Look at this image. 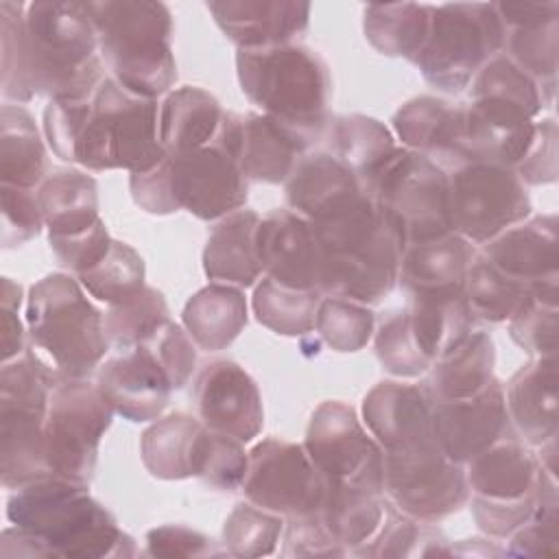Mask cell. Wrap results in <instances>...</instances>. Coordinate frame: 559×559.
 I'll return each instance as SVG.
<instances>
[{
  "label": "cell",
  "mask_w": 559,
  "mask_h": 559,
  "mask_svg": "<svg viewBox=\"0 0 559 559\" xmlns=\"http://www.w3.org/2000/svg\"><path fill=\"white\" fill-rule=\"evenodd\" d=\"M310 225L323 295L373 306L395 288L404 242L371 197L338 218Z\"/></svg>",
  "instance_id": "obj_3"
},
{
  "label": "cell",
  "mask_w": 559,
  "mask_h": 559,
  "mask_svg": "<svg viewBox=\"0 0 559 559\" xmlns=\"http://www.w3.org/2000/svg\"><path fill=\"white\" fill-rule=\"evenodd\" d=\"M321 299V290L290 288L264 275L255 284L251 308L255 319L271 332L282 336H304L314 330Z\"/></svg>",
  "instance_id": "obj_43"
},
{
  "label": "cell",
  "mask_w": 559,
  "mask_h": 559,
  "mask_svg": "<svg viewBox=\"0 0 559 559\" xmlns=\"http://www.w3.org/2000/svg\"><path fill=\"white\" fill-rule=\"evenodd\" d=\"M142 345H146L151 349V354L155 356L157 365L168 376L175 391L183 389V384H188V380L192 378L194 367H197V345L183 325L168 319Z\"/></svg>",
  "instance_id": "obj_53"
},
{
  "label": "cell",
  "mask_w": 559,
  "mask_h": 559,
  "mask_svg": "<svg viewBox=\"0 0 559 559\" xmlns=\"http://www.w3.org/2000/svg\"><path fill=\"white\" fill-rule=\"evenodd\" d=\"M2 203V247L15 249L41 234L44 216L37 201V190L0 183Z\"/></svg>",
  "instance_id": "obj_54"
},
{
  "label": "cell",
  "mask_w": 559,
  "mask_h": 559,
  "mask_svg": "<svg viewBox=\"0 0 559 559\" xmlns=\"http://www.w3.org/2000/svg\"><path fill=\"white\" fill-rule=\"evenodd\" d=\"M92 109V98L87 100H50L44 109V135L52 153L74 164L76 146L85 129Z\"/></svg>",
  "instance_id": "obj_55"
},
{
  "label": "cell",
  "mask_w": 559,
  "mask_h": 559,
  "mask_svg": "<svg viewBox=\"0 0 559 559\" xmlns=\"http://www.w3.org/2000/svg\"><path fill=\"white\" fill-rule=\"evenodd\" d=\"M386 513L384 493L338 487L323 483L319 518L330 535L352 555L365 546L380 528Z\"/></svg>",
  "instance_id": "obj_41"
},
{
  "label": "cell",
  "mask_w": 559,
  "mask_h": 559,
  "mask_svg": "<svg viewBox=\"0 0 559 559\" xmlns=\"http://www.w3.org/2000/svg\"><path fill=\"white\" fill-rule=\"evenodd\" d=\"M393 135L404 148L439 166L465 159V107L439 96H417L393 114Z\"/></svg>",
  "instance_id": "obj_27"
},
{
  "label": "cell",
  "mask_w": 559,
  "mask_h": 559,
  "mask_svg": "<svg viewBox=\"0 0 559 559\" xmlns=\"http://www.w3.org/2000/svg\"><path fill=\"white\" fill-rule=\"evenodd\" d=\"M352 555L358 557H448L452 548L443 533L428 522L413 520L386 500L378 533Z\"/></svg>",
  "instance_id": "obj_45"
},
{
  "label": "cell",
  "mask_w": 559,
  "mask_h": 559,
  "mask_svg": "<svg viewBox=\"0 0 559 559\" xmlns=\"http://www.w3.org/2000/svg\"><path fill=\"white\" fill-rule=\"evenodd\" d=\"M480 255L507 275L535 284L559 277V218L557 214L528 216L483 245Z\"/></svg>",
  "instance_id": "obj_31"
},
{
  "label": "cell",
  "mask_w": 559,
  "mask_h": 559,
  "mask_svg": "<svg viewBox=\"0 0 559 559\" xmlns=\"http://www.w3.org/2000/svg\"><path fill=\"white\" fill-rule=\"evenodd\" d=\"M524 186H546L557 181V122L537 120L535 138L526 155L513 166Z\"/></svg>",
  "instance_id": "obj_58"
},
{
  "label": "cell",
  "mask_w": 559,
  "mask_h": 559,
  "mask_svg": "<svg viewBox=\"0 0 559 559\" xmlns=\"http://www.w3.org/2000/svg\"><path fill=\"white\" fill-rule=\"evenodd\" d=\"M107 79L85 2H0V90L7 103L87 100Z\"/></svg>",
  "instance_id": "obj_1"
},
{
  "label": "cell",
  "mask_w": 559,
  "mask_h": 559,
  "mask_svg": "<svg viewBox=\"0 0 559 559\" xmlns=\"http://www.w3.org/2000/svg\"><path fill=\"white\" fill-rule=\"evenodd\" d=\"M210 428L188 413L155 419L140 439L142 463L153 478L183 480L201 476L207 454Z\"/></svg>",
  "instance_id": "obj_32"
},
{
  "label": "cell",
  "mask_w": 559,
  "mask_h": 559,
  "mask_svg": "<svg viewBox=\"0 0 559 559\" xmlns=\"http://www.w3.org/2000/svg\"><path fill=\"white\" fill-rule=\"evenodd\" d=\"M181 321L199 349H227L247 325V297L238 286L212 282L186 301Z\"/></svg>",
  "instance_id": "obj_36"
},
{
  "label": "cell",
  "mask_w": 559,
  "mask_h": 559,
  "mask_svg": "<svg viewBox=\"0 0 559 559\" xmlns=\"http://www.w3.org/2000/svg\"><path fill=\"white\" fill-rule=\"evenodd\" d=\"M432 435L454 463L465 465L500 439L518 437L504 402V386L496 378L485 391L465 400H430Z\"/></svg>",
  "instance_id": "obj_19"
},
{
  "label": "cell",
  "mask_w": 559,
  "mask_h": 559,
  "mask_svg": "<svg viewBox=\"0 0 559 559\" xmlns=\"http://www.w3.org/2000/svg\"><path fill=\"white\" fill-rule=\"evenodd\" d=\"M0 336H2V362L20 356L26 352V332L20 321V306H22V286L11 277H2V293H0Z\"/></svg>",
  "instance_id": "obj_62"
},
{
  "label": "cell",
  "mask_w": 559,
  "mask_h": 559,
  "mask_svg": "<svg viewBox=\"0 0 559 559\" xmlns=\"http://www.w3.org/2000/svg\"><path fill=\"white\" fill-rule=\"evenodd\" d=\"M559 277L531 284L526 299L509 319V334L531 358L557 356Z\"/></svg>",
  "instance_id": "obj_44"
},
{
  "label": "cell",
  "mask_w": 559,
  "mask_h": 559,
  "mask_svg": "<svg viewBox=\"0 0 559 559\" xmlns=\"http://www.w3.org/2000/svg\"><path fill=\"white\" fill-rule=\"evenodd\" d=\"M236 72L242 94L262 114L290 124L312 142L323 140L332 120V76L319 52L301 44L238 50Z\"/></svg>",
  "instance_id": "obj_6"
},
{
  "label": "cell",
  "mask_w": 559,
  "mask_h": 559,
  "mask_svg": "<svg viewBox=\"0 0 559 559\" xmlns=\"http://www.w3.org/2000/svg\"><path fill=\"white\" fill-rule=\"evenodd\" d=\"M496 345L489 332L472 330L452 352L435 360L424 382L430 400H465L485 391L493 380Z\"/></svg>",
  "instance_id": "obj_37"
},
{
  "label": "cell",
  "mask_w": 559,
  "mask_h": 559,
  "mask_svg": "<svg viewBox=\"0 0 559 559\" xmlns=\"http://www.w3.org/2000/svg\"><path fill=\"white\" fill-rule=\"evenodd\" d=\"M408 321L419 349L432 360L452 352L474 330V314L461 295L408 297Z\"/></svg>",
  "instance_id": "obj_40"
},
{
  "label": "cell",
  "mask_w": 559,
  "mask_h": 559,
  "mask_svg": "<svg viewBox=\"0 0 559 559\" xmlns=\"http://www.w3.org/2000/svg\"><path fill=\"white\" fill-rule=\"evenodd\" d=\"M48 240L74 238L92 229L98 216L96 179L79 168H55L37 188Z\"/></svg>",
  "instance_id": "obj_34"
},
{
  "label": "cell",
  "mask_w": 559,
  "mask_h": 559,
  "mask_svg": "<svg viewBox=\"0 0 559 559\" xmlns=\"http://www.w3.org/2000/svg\"><path fill=\"white\" fill-rule=\"evenodd\" d=\"M504 24V55L539 87L552 105L559 57V2H493Z\"/></svg>",
  "instance_id": "obj_21"
},
{
  "label": "cell",
  "mask_w": 559,
  "mask_h": 559,
  "mask_svg": "<svg viewBox=\"0 0 559 559\" xmlns=\"http://www.w3.org/2000/svg\"><path fill=\"white\" fill-rule=\"evenodd\" d=\"M98 50L111 79L124 90L157 98L177 81L173 15L155 0L85 2Z\"/></svg>",
  "instance_id": "obj_4"
},
{
  "label": "cell",
  "mask_w": 559,
  "mask_h": 559,
  "mask_svg": "<svg viewBox=\"0 0 559 559\" xmlns=\"http://www.w3.org/2000/svg\"><path fill=\"white\" fill-rule=\"evenodd\" d=\"M362 419L382 452H397L435 439L432 406L424 384L378 382L362 400Z\"/></svg>",
  "instance_id": "obj_26"
},
{
  "label": "cell",
  "mask_w": 559,
  "mask_h": 559,
  "mask_svg": "<svg viewBox=\"0 0 559 559\" xmlns=\"http://www.w3.org/2000/svg\"><path fill=\"white\" fill-rule=\"evenodd\" d=\"M502 50L504 24L493 2L430 4L428 37L413 63L428 85L459 94Z\"/></svg>",
  "instance_id": "obj_10"
},
{
  "label": "cell",
  "mask_w": 559,
  "mask_h": 559,
  "mask_svg": "<svg viewBox=\"0 0 559 559\" xmlns=\"http://www.w3.org/2000/svg\"><path fill=\"white\" fill-rule=\"evenodd\" d=\"M469 509L491 539H507L535 511L542 463L520 437H507L465 463Z\"/></svg>",
  "instance_id": "obj_11"
},
{
  "label": "cell",
  "mask_w": 559,
  "mask_h": 559,
  "mask_svg": "<svg viewBox=\"0 0 559 559\" xmlns=\"http://www.w3.org/2000/svg\"><path fill=\"white\" fill-rule=\"evenodd\" d=\"M247 469H249V452H245L242 441L210 430L207 454H205L199 478L214 489L234 491L242 487Z\"/></svg>",
  "instance_id": "obj_56"
},
{
  "label": "cell",
  "mask_w": 559,
  "mask_h": 559,
  "mask_svg": "<svg viewBox=\"0 0 559 559\" xmlns=\"http://www.w3.org/2000/svg\"><path fill=\"white\" fill-rule=\"evenodd\" d=\"M557 356L531 358L507 382L504 402L511 426L515 435L533 448H542L557 439Z\"/></svg>",
  "instance_id": "obj_28"
},
{
  "label": "cell",
  "mask_w": 559,
  "mask_h": 559,
  "mask_svg": "<svg viewBox=\"0 0 559 559\" xmlns=\"http://www.w3.org/2000/svg\"><path fill=\"white\" fill-rule=\"evenodd\" d=\"M199 419L212 432L253 441L264 424L262 395L255 380L234 360L207 362L194 380Z\"/></svg>",
  "instance_id": "obj_20"
},
{
  "label": "cell",
  "mask_w": 559,
  "mask_h": 559,
  "mask_svg": "<svg viewBox=\"0 0 559 559\" xmlns=\"http://www.w3.org/2000/svg\"><path fill=\"white\" fill-rule=\"evenodd\" d=\"M7 520L31 533L44 557H133L135 544L116 518L90 493V485L44 474L7 500Z\"/></svg>",
  "instance_id": "obj_2"
},
{
  "label": "cell",
  "mask_w": 559,
  "mask_h": 559,
  "mask_svg": "<svg viewBox=\"0 0 559 559\" xmlns=\"http://www.w3.org/2000/svg\"><path fill=\"white\" fill-rule=\"evenodd\" d=\"M284 557H343L349 555L323 526L321 518L304 515L284 522Z\"/></svg>",
  "instance_id": "obj_59"
},
{
  "label": "cell",
  "mask_w": 559,
  "mask_h": 559,
  "mask_svg": "<svg viewBox=\"0 0 559 559\" xmlns=\"http://www.w3.org/2000/svg\"><path fill=\"white\" fill-rule=\"evenodd\" d=\"M146 269L142 255L127 242L111 240L109 251L92 269L76 275L81 286L98 301L109 306L127 301L140 293L146 282Z\"/></svg>",
  "instance_id": "obj_48"
},
{
  "label": "cell",
  "mask_w": 559,
  "mask_h": 559,
  "mask_svg": "<svg viewBox=\"0 0 559 559\" xmlns=\"http://www.w3.org/2000/svg\"><path fill=\"white\" fill-rule=\"evenodd\" d=\"M258 225L260 216L242 207L212 227L203 249V273L207 280L238 288L258 284L264 273L255 249Z\"/></svg>",
  "instance_id": "obj_33"
},
{
  "label": "cell",
  "mask_w": 559,
  "mask_h": 559,
  "mask_svg": "<svg viewBox=\"0 0 559 559\" xmlns=\"http://www.w3.org/2000/svg\"><path fill=\"white\" fill-rule=\"evenodd\" d=\"M312 144L308 135L266 114H240L238 162L247 181L286 183Z\"/></svg>",
  "instance_id": "obj_30"
},
{
  "label": "cell",
  "mask_w": 559,
  "mask_h": 559,
  "mask_svg": "<svg viewBox=\"0 0 559 559\" xmlns=\"http://www.w3.org/2000/svg\"><path fill=\"white\" fill-rule=\"evenodd\" d=\"M59 373L31 349L2 362L0 369V478L17 489L44 474V426L50 391Z\"/></svg>",
  "instance_id": "obj_9"
},
{
  "label": "cell",
  "mask_w": 559,
  "mask_h": 559,
  "mask_svg": "<svg viewBox=\"0 0 559 559\" xmlns=\"http://www.w3.org/2000/svg\"><path fill=\"white\" fill-rule=\"evenodd\" d=\"M384 498L404 515L437 524L469 500L465 467L445 456L437 439L382 452Z\"/></svg>",
  "instance_id": "obj_15"
},
{
  "label": "cell",
  "mask_w": 559,
  "mask_h": 559,
  "mask_svg": "<svg viewBox=\"0 0 559 559\" xmlns=\"http://www.w3.org/2000/svg\"><path fill=\"white\" fill-rule=\"evenodd\" d=\"M205 9L238 50L295 44L312 11L310 2L297 0H210Z\"/></svg>",
  "instance_id": "obj_25"
},
{
  "label": "cell",
  "mask_w": 559,
  "mask_h": 559,
  "mask_svg": "<svg viewBox=\"0 0 559 559\" xmlns=\"http://www.w3.org/2000/svg\"><path fill=\"white\" fill-rule=\"evenodd\" d=\"M452 229L472 245H485L531 216V197L515 168L463 159L448 168Z\"/></svg>",
  "instance_id": "obj_14"
},
{
  "label": "cell",
  "mask_w": 559,
  "mask_h": 559,
  "mask_svg": "<svg viewBox=\"0 0 559 559\" xmlns=\"http://www.w3.org/2000/svg\"><path fill=\"white\" fill-rule=\"evenodd\" d=\"M430 28V4L389 2L367 4L362 11L365 39L384 57L415 61Z\"/></svg>",
  "instance_id": "obj_42"
},
{
  "label": "cell",
  "mask_w": 559,
  "mask_h": 559,
  "mask_svg": "<svg viewBox=\"0 0 559 559\" xmlns=\"http://www.w3.org/2000/svg\"><path fill=\"white\" fill-rule=\"evenodd\" d=\"M164 166L177 210L201 221H221L247 203V177L238 157L216 138L199 148L166 153Z\"/></svg>",
  "instance_id": "obj_18"
},
{
  "label": "cell",
  "mask_w": 559,
  "mask_h": 559,
  "mask_svg": "<svg viewBox=\"0 0 559 559\" xmlns=\"http://www.w3.org/2000/svg\"><path fill=\"white\" fill-rule=\"evenodd\" d=\"M463 107L465 159L513 168L526 155L546 105L537 83L500 52L472 79Z\"/></svg>",
  "instance_id": "obj_5"
},
{
  "label": "cell",
  "mask_w": 559,
  "mask_h": 559,
  "mask_svg": "<svg viewBox=\"0 0 559 559\" xmlns=\"http://www.w3.org/2000/svg\"><path fill=\"white\" fill-rule=\"evenodd\" d=\"M111 240L114 238L109 236L107 225L100 218L85 234H79L74 238H63V240H48V242L59 264H63L68 271L79 275L103 260V255L109 251Z\"/></svg>",
  "instance_id": "obj_60"
},
{
  "label": "cell",
  "mask_w": 559,
  "mask_h": 559,
  "mask_svg": "<svg viewBox=\"0 0 559 559\" xmlns=\"http://www.w3.org/2000/svg\"><path fill=\"white\" fill-rule=\"evenodd\" d=\"M452 548V555H463V557H502L507 555L504 548L496 546V542H489V539H461L459 544L450 546Z\"/></svg>",
  "instance_id": "obj_63"
},
{
  "label": "cell",
  "mask_w": 559,
  "mask_h": 559,
  "mask_svg": "<svg viewBox=\"0 0 559 559\" xmlns=\"http://www.w3.org/2000/svg\"><path fill=\"white\" fill-rule=\"evenodd\" d=\"M26 330L33 345L66 378L87 380L109 349L105 317L87 299L81 282L66 273H50L31 286Z\"/></svg>",
  "instance_id": "obj_7"
},
{
  "label": "cell",
  "mask_w": 559,
  "mask_h": 559,
  "mask_svg": "<svg viewBox=\"0 0 559 559\" xmlns=\"http://www.w3.org/2000/svg\"><path fill=\"white\" fill-rule=\"evenodd\" d=\"M373 310L365 304L328 295L319 304L314 330L319 332L321 341L334 352L347 354L362 349L373 336Z\"/></svg>",
  "instance_id": "obj_51"
},
{
  "label": "cell",
  "mask_w": 559,
  "mask_h": 559,
  "mask_svg": "<svg viewBox=\"0 0 559 559\" xmlns=\"http://www.w3.org/2000/svg\"><path fill=\"white\" fill-rule=\"evenodd\" d=\"M371 199L397 229L404 249L452 234L448 170L408 148H400L393 162L378 175Z\"/></svg>",
  "instance_id": "obj_13"
},
{
  "label": "cell",
  "mask_w": 559,
  "mask_h": 559,
  "mask_svg": "<svg viewBox=\"0 0 559 559\" xmlns=\"http://www.w3.org/2000/svg\"><path fill=\"white\" fill-rule=\"evenodd\" d=\"M46 146L28 109L15 103L0 107V183L35 190L46 179Z\"/></svg>",
  "instance_id": "obj_39"
},
{
  "label": "cell",
  "mask_w": 559,
  "mask_h": 559,
  "mask_svg": "<svg viewBox=\"0 0 559 559\" xmlns=\"http://www.w3.org/2000/svg\"><path fill=\"white\" fill-rule=\"evenodd\" d=\"M323 140L325 151L338 157L362 181L367 192L402 148L384 122L362 114L332 118Z\"/></svg>",
  "instance_id": "obj_35"
},
{
  "label": "cell",
  "mask_w": 559,
  "mask_h": 559,
  "mask_svg": "<svg viewBox=\"0 0 559 559\" xmlns=\"http://www.w3.org/2000/svg\"><path fill=\"white\" fill-rule=\"evenodd\" d=\"M528 288V284L507 275L485 255L476 253L465 280V299L476 321L502 323L515 314Z\"/></svg>",
  "instance_id": "obj_46"
},
{
  "label": "cell",
  "mask_w": 559,
  "mask_h": 559,
  "mask_svg": "<svg viewBox=\"0 0 559 559\" xmlns=\"http://www.w3.org/2000/svg\"><path fill=\"white\" fill-rule=\"evenodd\" d=\"M255 249L266 277L290 288L321 290L317 236L301 214L280 207L260 218Z\"/></svg>",
  "instance_id": "obj_23"
},
{
  "label": "cell",
  "mask_w": 559,
  "mask_h": 559,
  "mask_svg": "<svg viewBox=\"0 0 559 559\" xmlns=\"http://www.w3.org/2000/svg\"><path fill=\"white\" fill-rule=\"evenodd\" d=\"M286 205L310 223H325L358 207L371 194L332 153L308 151L284 183Z\"/></svg>",
  "instance_id": "obj_22"
},
{
  "label": "cell",
  "mask_w": 559,
  "mask_h": 559,
  "mask_svg": "<svg viewBox=\"0 0 559 559\" xmlns=\"http://www.w3.org/2000/svg\"><path fill=\"white\" fill-rule=\"evenodd\" d=\"M249 502L284 520L319 513L323 478L310 461L304 443L269 437L249 452V469L242 483Z\"/></svg>",
  "instance_id": "obj_17"
},
{
  "label": "cell",
  "mask_w": 559,
  "mask_h": 559,
  "mask_svg": "<svg viewBox=\"0 0 559 559\" xmlns=\"http://www.w3.org/2000/svg\"><path fill=\"white\" fill-rule=\"evenodd\" d=\"M94 384L114 413L133 424L159 419L175 391L146 345L100 362Z\"/></svg>",
  "instance_id": "obj_24"
},
{
  "label": "cell",
  "mask_w": 559,
  "mask_h": 559,
  "mask_svg": "<svg viewBox=\"0 0 559 559\" xmlns=\"http://www.w3.org/2000/svg\"><path fill=\"white\" fill-rule=\"evenodd\" d=\"M166 157L159 142V103L107 76L92 96L74 164L87 170L146 173Z\"/></svg>",
  "instance_id": "obj_8"
},
{
  "label": "cell",
  "mask_w": 559,
  "mask_h": 559,
  "mask_svg": "<svg viewBox=\"0 0 559 559\" xmlns=\"http://www.w3.org/2000/svg\"><path fill=\"white\" fill-rule=\"evenodd\" d=\"M476 247L452 231L435 240L408 245L402 253L397 284L408 297H443L465 293Z\"/></svg>",
  "instance_id": "obj_29"
},
{
  "label": "cell",
  "mask_w": 559,
  "mask_h": 559,
  "mask_svg": "<svg viewBox=\"0 0 559 559\" xmlns=\"http://www.w3.org/2000/svg\"><path fill=\"white\" fill-rule=\"evenodd\" d=\"M114 408L85 378L59 376L44 426V452L50 474L90 485L98 448L114 421Z\"/></svg>",
  "instance_id": "obj_12"
},
{
  "label": "cell",
  "mask_w": 559,
  "mask_h": 559,
  "mask_svg": "<svg viewBox=\"0 0 559 559\" xmlns=\"http://www.w3.org/2000/svg\"><path fill=\"white\" fill-rule=\"evenodd\" d=\"M166 321L168 304L164 295L153 286H144L127 301L109 306L105 312V334L109 347L120 354L148 341Z\"/></svg>",
  "instance_id": "obj_47"
},
{
  "label": "cell",
  "mask_w": 559,
  "mask_h": 559,
  "mask_svg": "<svg viewBox=\"0 0 559 559\" xmlns=\"http://www.w3.org/2000/svg\"><path fill=\"white\" fill-rule=\"evenodd\" d=\"M129 190L133 197V203L153 216H168L173 212H179L170 192L168 173L164 166V159L153 166L146 173H138L129 177Z\"/></svg>",
  "instance_id": "obj_61"
},
{
  "label": "cell",
  "mask_w": 559,
  "mask_h": 559,
  "mask_svg": "<svg viewBox=\"0 0 559 559\" xmlns=\"http://www.w3.org/2000/svg\"><path fill=\"white\" fill-rule=\"evenodd\" d=\"M282 533L284 518L249 500L238 502L223 524V550L234 557H266L275 552Z\"/></svg>",
  "instance_id": "obj_50"
},
{
  "label": "cell",
  "mask_w": 559,
  "mask_h": 559,
  "mask_svg": "<svg viewBox=\"0 0 559 559\" xmlns=\"http://www.w3.org/2000/svg\"><path fill=\"white\" fill-rule=\"evenodd\" d=\"M304 448L325 485L384 493L382 448L367 435L349 404L341 400L319 404L310 417Z\"/></svg>",
  "instance_id": "obj_16"
},
{
  "label": "cell",
  "mask_w": 559,
  "mask_h": 559,
  "mask_svg": "<svg viewBox=\"0 0 559 559\" xmlns=\"http://www.w3.org/2000/svg\"><path fill=\"white\" fill-rule=\"evenodd\" d=\"M221 103L205 90L183 85L159 105V142L166 153H183L214 140L221 120Z\"/></svg>",
  "instance_id": "obj_38"
},
{
  "label": "cell",
  "mask_w": 559,
  "mask_h": 559,
  "mask_svg": "<svg viewBox=\"0 0 559 559\" xmlns=\"http://www.w3.org/2000/svg\"><path fill=\"white\" fill-rule=\"evenodd\" d=\"M146 555L151 557H218L225 555L214 539L207 535L183 526V524H164L146 533Z\"/></svg>",
  "instance_id": "obj_57"
},
{
  "label": "cell",
  "mask_w": 559,
  "mask_h": 559,
  "mask_svg": "<svg viewBox=\"0 0 559 559\" xmlns=\"http://www.w3.org/2000/svg\"><path fill=\"white\" fill-rule=\"evenodd\" d=\"M504 542L511 557H557L559 555V498L555 474L542 472L539 496L533 515Z\"/></svg>",
  "instance_id": "obj_49"
},
{
  "label": "cell",
  "mask_w": 559,
  "mask_h": 559,
  "mask_svg": "<svg viewBox=\"0 0 559 559\" xmlns=\"http://www.w3.org/2000/svg\"><path fill=\"white\" fill-rule=\"evenodd\" d=\"M373 345L382 369L395 378H417L432 367V360L415 343L406 310H393L380 321Z\"/></svg>",
  "instance_id": "obj_52"
}]
</instances>
